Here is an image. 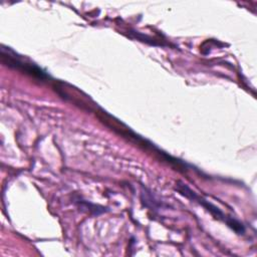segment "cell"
Wrapping results in <instances>:
<instances>
[{
    "instance_id": "6da1fadb",
    "label": "cell",
    "mask_w": 257,
    "mask_h": 257,
    "mask_svg": "<svg viewBox=\"0 0 257 257\" xmlns=\"http://www.w3.org/2000/svg\"><path fill=\"white\" fill-rule=\"evenodd\" d=\"M176 190L183 196H185L186 198L196 201L198 202L200 205H202L207 211H209L216 219L221 220L223 222H225L230 228H232L236 233L238 234H243L245 232V228L242 225V223H240L239 221L231 218V217H227L219 208H217L216 206H214L213 204L209 203L208 201H206L205 199H203L202 197L198 196L194 191H192L190 188H188L186 185H184L181 182H178Z\"/></svg>"
},
{
    "instance_id": "7a4b0ae2",
    "label": "cell",
    "mask_w": 257,
    "mask_h": 257,
    "mask_svg": "<svg viewBox=\"0 0 257 257\" xmlns=\"http://www.w3.org/2000/svg\"><path fill=\"white\" fill-rule=\"evenodd\" d=\"M1 61L7 65L8 67L17 69L19 71H22L24 73H27L31 76L37 77L41 80L47 79L48 75L37 65L26 61L21 56H19L16 52H14L9 47L2 46L1 48Z\"/></svg>"
}]
</instances>
